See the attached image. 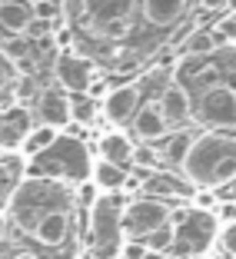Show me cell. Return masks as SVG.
I'll return each instance as SVG.
<instances>
[{
  "mask_svg": "<svg viewBox=\"0 0 236 259\" xmlns=\"http://www.w3.org/2000/svg\"><path fill=\"white\" fill-rule=\"evenodd\" d=\"M173 206L167 199H153V196H140L133 203H127L123 209V236L127 239H146L156 229L173 223Z\"/></svg>",
  "mask_w": 236,
  "mask_h": 259,
  "instance_id": "obj_4",
  "label": "cell"
},
{
  "mask_svg": "<svg viewBox=\"0 0 236 259\" xmlns=\"http://www.w3.org/2000/svg\"><path fill=\"white\" fill-rule=\"evenodd\" d=\"M57 143H60V137H57V126H44V123H40V126L30 130V137H27V143H23V153L40 160V156H44V153H50Z\"/></svg>",
  "mask_w": 236,
  "mask_h": 259,
  "instance_id": "obj_20",
  "label": "cell"
},
{
  "mask_svg": "<svg viewBox=\"0 0 236 259\" xmlns=\"http://www.w3.org/2000/svg\"><path fill=\"white\" fill-rule=\"evenodd\" d=\"M54 73H57V80H60V87H67L70 93L90 90L93 67H90V60H84V57L60 54V57H57V63H54Z\"/></svg>",
  "mask_w": 236,
  "mask_h": 259,
  "instance_id": "obj_9",
  "label": "cell"
},
{
  "mask_svg": "<svg viewBox=\"0 0 236 259\" xmlns=\"http://www.w3.org/2000/svg\"><path fill=\"white\" fill-rule=\"evenodd\" d=\"M196 120L213 130H236V90L226 83H210L196 103Z\"/></svg>",
  "mask_w": 236,
  "mask_h": 259,
  "instance_id": "obj_6",
  "label": "cell"
},
{
  "mask_svg": "<svg viewBox=\"0 0 236 259\" xmlns=\"http://www.w3.org/2000/svg\"><path fill=\"white\" fill-rule=\"evenodd\" d=\"M183 176L196 190L220 193L223 186H229L236 180V137L223 130L196 137L190 156L183 163Z\"/></svg>",
  "mask_w": 236,
  "mask_h": 259,
  "instance_id": "obj_1",
  "label": "cell"
},
{
  "mask_svg": "<svg viewBox=\"0 0 236 259\" xmlns=\"http://www.w3.org/2000/svg\"><path fill=\"white\" fill-rule=\"evenodd\" d=\"M216 220H220L223 226L236 223V199H223V203H220V209H216Z\"/></svg>",
  "mask_w": 236,
  "mask_h": 259,
  "instance_id": "obj_30",
  "label": "cell"
},
{
  "mask_svg": "<svg viewBox=\"0 0 236 259\" xmlns=\"http://www.w3.org/2000/svg\"><path fill=\"white\" fill-rule=\"evenodd\" d=\"M146 259H176V256H170V252H146Z\"/></svg>",
  "mask_w": 236,
  "mask_h": 259,
  "instance_id": "obj_36",
  "label": "cell"
},
{
  "mask_svg": "<svg viewBox=\"0 0 236 259\" xmlns=\"http://www.w3.org/2000/svg\"><path fill=\"white\" fill-rule=\"evenodd\" d=\"M70 100H73V120L90 123L93 120V100H87V97H70Z\"/></svg>",
  "mask_w": 236,
  "mask_h": 259,
  "instance_id": "obj_26",
  "label": "cell"
},
{
  "mask_svg": "<svg viewBox=\"0 0 236 259\" xmlns=\"http://www.w3.org/2000/svg\"><path fill=\"white\" fill-rule=\"evenodd\" d=\"M193 143H196V137H193L190 130H173L167 140H163L160 146V156H163V166H180L186 163V156H190Z\"/></svg>",
  "mask_w": 236,
  "mask_h": 259,
  "instance_id": "obj_18",
  "label": "cell"
},
{
  "mask_svg": "<svg viewBox=\"0 0 236 259\" xmlns=\"http://www.w3.org/2000/svg\"><path fill=\"white\" fill-rule=\"evenodd\" d=\"M160 107H163V113H167L170 123H186L193 116V100H190V93H186V87L173 83V80L163 87Z\"/></svg>",
  "mask_w": 236,
  "mask_h": 259,
  "instance_id": "obj_15",
  "label": "cell"
},
{
  "mask_svg": "<svg viewBox=\"0 0 236 259\" xmlns=\"http://www.w3.org/2000/svg\"><path fill=\"white\" fill-rule=\"evenodd\" d=\"M33 4L30 0H4L0 4V23H4V37H23L33 23Z\"/></svg>",
  "mask_w": 236,
  "mask_h": 259,
  "instance_id": "obj_13",
  "label": "cell"
},
{
  "mask_svg": "<svg viewBox=\"0 0 236 259\" xmlns=\"http://www.w3.org/2000/svg\"><path fill=\"white\" fill-rule=\"evenodd\" d=\"M146 243L143 239H127L123 243V252H120V259H146Z\"/></svg>",
  "mask_w": 236,
  "mask_h": 259,
  "instance_id": "obj_28",
  "label": "cell"
},
{
  "mask_svg": "<svg viewBox=\"0 0 236 259\" xmlns=\"http://www.w3.org/2000/svg\"><path fill=\"white\" fill-rule=\"evenodd\" d=\"M84 7H87V14H90L97 23H110V20L127 17L130 0H84Z\"/></svg>",
  "mask_w": 236,
  "mask_h": 259,
  "instance_id": "obj_21",
  "label": "cell"
},
{
  "mask_svg": "<svg viewBox=\"0 0 236 259\" xmlns=\"http://www.w3.org/2000/svg\"><path fill=\"white\" fill-rule=\"evenodd\" d=\"M200 7L203 10H223V7H229V0H200Z\"/></svg>",
  "mask_w": 236,
  "mask_h": 259,
  "instance_id": "obj_33",
  "label": "cell"
},
{
  "mask_svg": "<svg viewBox=\"0 0 236 259\" xmlns=\"http://www.w3.org/2000/svg\"><path fill=\"white\" fill-rule=\"evenodd\" d=\"M67 236H70V209H60V213L47 216V220L37 226V233H33V239H37L40 246H47V249L63 246Z\"/></svg>",
  "mask_w": 236,
  "mask_h": 259,
  "instance_id": "obj_17",
  "label": "cell"
},
{
  "mask_svg": "<svg viewBox=\"0 0 236 259\" xmlns=\"http://www.w3.org/2000/svg\"><path fill=\"white\" fill-rule=\"evenodd\" d=\"M23 183V153H4V203Z\"/></svg>",
  "mask_w": 236,
  "mask_h": 259,
  "instance_id": "obj_22",
  "label": "cell"
},
{
  "mask_svg": "<svg viewBox=\"0 0 236 259\" xmlns=\"http://www.w3.org/2000/svg\"><path fill=\"white\" fill-rule=\"evenodd\" d=\"M220 37H216L213 30H203V27H200V30H193L190 37H186V54L190 57H206V54H216V50H220Z\"/></svg>",
  "mask_w": 236,
  "mask_h": 259,
  "instance_id": "obj_23",
  "label": "cell"
},
{
  "mask_svg": "<svg viewBox=\"0 0 236 259\" xmlns=\"http://www.w3.org/2000/svg\"><path fill=\"white\" fill-rule=\"evenodd\" d=\"M30 113L23 107H10L7 113H4V126H0V146H4V153H17L23 150V143H27V137H30Z\"/></svg>",
  "mask_w": 236,
  "mask_h": 259,
  "instance_id": "obj_10",
  "label": "cell"
},
{
  "mask_svg": "<svg viewBox=\"0 0 236 259\" xmlns=\"http://www.w3.org/2000/svg\"><path fill=\"white\" fill-rule=\"evenodd\" d=\"M213 33L220 37V44H226V40H236V14L220 17V20H216V27H213Z\"/></svg>",
  "mask_w": 236,
  "mask_h": 259,
  "instance_id": "obj_25",
  "label": "cell"
},
{
  "mask_svg": "<svg viewBox=\"0 0 236 259\" xmlns=\"http://www.w3.org/2000/svg\"><path fill=\"white\" fill-rule=\"evenodd\" d=\"M220 249L236 259V223H229V226L220 229Z\"/></svg>",
  "mask_w": 236,
  "mask_h": 259,
  "instance_id": "obj_27",
  "label": "cell"
},
{
  "mask_svg": "<svg viewBox=\"0 0 236 259\" xmlns=\"http://www.w3.org/2000/svg\"><path fill=\"white\" fill-rule=\"evenodd\" d=\"M216 196H220V203H223V199H236V180H233L229 186H223V190L216 193Z\"/></svg>",
  "mask_w": 236,
  "mask_h": 259,
  "instance_id": "obj_34",
  "label": "cell"
},
{
  "mask_svg": "<svg viewBox=\"0 0 236 259\" xmlns=\"http://www.w3.org/2000/svg\"><path fill=\"white\" fill-rule=\"evenodd\" d=\"M123 209H127V203L110 196V193H103L90 206V252L97 259H120L123 243H127V236H123Z\"/></svg>",
  "mask_w": 236,
  "mask_h": 259,
  "instance_id": "obj_3",
  "label": "cell"
},
{
  "mask_svg": "<svg viewBox=\"0 0 236 259\" xmlns=\"http://www.w3.org/2000/svg\"><path fill=\"white\" fill-rule=\"evenodd\" d=\"M33 14H37L40 20H50V23H54L57 17H60V7H57L54 0H44V4H37V7H33Z\"/></svg>",
  "mask_w": 236,
  "mask_h": 259,
  "instance_id": "obj_31",
  "label": "cell"
},
{
  "mask_svg": "<svg viewBox=\"0 0 236 259\" xmlns=\"http://www.w3.org/2000/svg\"><path fill=\"white\" fill-rule=\"evenodd\" d=\"M133 133H137V140H143V143H156V140L170 137V120H167V113H163L160 100H146L143 107H140V113L133 116Z\"/></svg>",
  "mask_w": 236,
  "mask_h": 259,
  "instance_id": "obj_7",
  "label": "cell"
},
{
  "mask_svg": "<svg viewBox=\"0 0 236 259\" xmlns=\"http://www.w3.org/2000/svg\"><path fill=\"white\" fill-rule=\"evenodd\" d=\"M140 97H143L140 83L116 87L113 93H107V100H103V113H107V120L116 123V126H123L127 120H133V116L140 113Z\"/></svg>",
  "mask_w": 236,
  "mask_h": 259,
  "instance_id": "obj_8",
  "label": "cell"
},
{
  "mask_svg": "<svg viewBox=\"0 0 236 259\" xmlns=\"http://www.w3.org/2000/svg\"><path fill=\"white\" fill-rule=\"evenodd\" d=\"M67 203H70L67 190L54 180H23L17 186V193L4 203V209H7V223H14L20 233L33 236L47 216L70 209Z\"/></svg>",
  "mask_w": 236,
  "mask_h": 259,
  "instance_id": "obj_2",
  "label": "cell"
},
{
  "mask_svg": "<svg viewBox=\"0 0 236 259\" xmlns=\"http://www.w3.org/2000/svg\"><path fill=\"white\" fill-rule=\"evenodd\" d=\"M173 229H176V256H193V252L206 249L210 239H213L216 229V216L203 213V209H176L173 213ZM170 252V256H173Z\"/></svg>",
  "mask_w": 236,
  "mask_h": 259,
  "instance_id": "obj_5",
  "label": "cell"
},
{
  "mask_svg": "<svg viewBox=\"0 0 236 259\" xmlns=\"http://www.w3.org/2000/svg\"><path fill=\"white\" fill-rule=\"evenodd\" d=\"M100 30H103V37H123V33L130 30V23H127V17H120V20H110V23H100Z\"/></svg>",
  "mask_w": 236,
  "mask_h": 259,
  "instance_id": "obj_29",
  "label": "cell"
},
{
  "mask_svg": "<svg viewBox=\"0 0 236 259\" xmlns=\"http://www.w3.org/2000/svg\"><path fill=\"white\" fill-rule=\"evenodd\" d=\"M127 169L123 166H116V163H107V160H100L97 166H93V183L100 186L103 193H116V190H123L127 186Z\"/></svg>",
  "mask_w": 236,
  "mask_h": 259,
  "instance_id": "obj_19",
  "label": "cell"
},
{
  "mask_svg": "<svg viewBox=\"0 0 236 259\" xmlns=\"http://www.w3.org/2000/svg\"><path fill=\"white\" fill-rule=\"evenodd\" d=\"M190 7V0H143V20L153 27H173Z\"/></svg>",
  "mask_w": 236,
  "mask_h": 259,
  "instance_id": "obj_16",
  "label": "cell"
},
{
  "mask_svg": "<svg viewBox=\"0 0 236 259\" xmlns=\"http://www.w3.org/2000/svg\"><path fill=\"white\" fill-rule=\"evenodd\" d=\"M30 4H33V7H37V4H44V0H30Z\"/></svg>",
  "mask_w": 236,
  "mask_h": 259,
  "instance_id": "obj_38",
  "label": "cell"
},
{
  "mask_svg": "<svg viewBox=\"0 0 236 259\" xmlns=\"http://www.w3.org/2000/svg\"><path fill=\"white\" fill-rule=\"evenodd\" d=\"M37 116L44 126H63L73 120V100L60 90H44L37 97Z\"/></svg>",
  "mask_w": 236,
  "mask_h": 259,
  "instance_id": "obj_11",
  "label": "cell"
},
{
  "mask_svg": "<svg viewBox=\"0 0 236 259\" xmlns=\"http://www.w3.org/2000/svg\"><path fill=\"white\" fill-rule=\"evenodd\" d=\"M47 33H50V20H40V17H33L27 37H47Z\"/></svg>",
  "mask_w": 236,
  "mask_h": 259,
  "instance_id": "obj_32",
  "label": "cell"
},
{
  "mask_svg": "<svg viewBox=\"0 0 236 259\" xmlns=\"http://www.w3.org/2000/svg\"><path fill=\"white\" fill-rule=\"evenodd\" d=\"M143 243H146V249H150V252H173V246H176V229H173V223H170V226H163V229H156V233H153V236H146Z\"/></svg>",
  "mask_w": 236,
  "mask_h": 259,
  "instance_id": "obj_24",
  "label": "cell"
},
{
  "mask_svg": "<svg viewBox=\"0 0 236 259\" xmlns=\"http://www.w3.org/2000/svg\"><path fill=\"white\" fill-rule=\"evenodd\" d=\"M210 259H233V256H226V252H216V256H210Z\"/></svg>",
  "mask_w": 236,
  "mask_h": 259,
  "instance_id": "obj_37",
  "label": "cell"
},
{
  "mask_svg": "<svg viewBox=\"0 0 236 259\" xmlns=\"http://www.w3.org/2000/svg\"><path fill=\"white\" fill-rule=\"evenodd\" d=\"M7 259H40V256L30 252V249H23V252H14V256H7Z\"/></svg>",
  "mask_w": 236,
  "mask_h": 259,
  "instance_id": "obj_35",
  "label": "cell"
},
{
  "mask_svg": "<svg viewBox=\"0 0 236 259\" xmlns=\"http://www.w3.org/2000/svg\"><path fill=\"white\" fill-rule=\"evenodd\" d=\"M143 193H150L153 199H186V196H196V186L186 176H173L167 169H160V173H150Z\"/></svg>",
  "mask_w": 236,
  "mask_h": 259,
  "instance_id": "obj_12",
  "label": "cell"
},
{
  "mask_svg": "<svg viewBox=\"0 0 236 259\" xmlns=\"http://www.w3.org/2000/svg\"><path fill=\"white\" fill-rule=\"evenodd\" d=\"M133 156H137V146H133V140H130L123 130H110V133L100 137V160L116 163V166L127 169L130 163H133Z\"/></svg>",
  "mask_w": 236,
  "mask_h": 259,
  "instance_id": "obj_14",
  "label": "cell"
}]
</instances>
